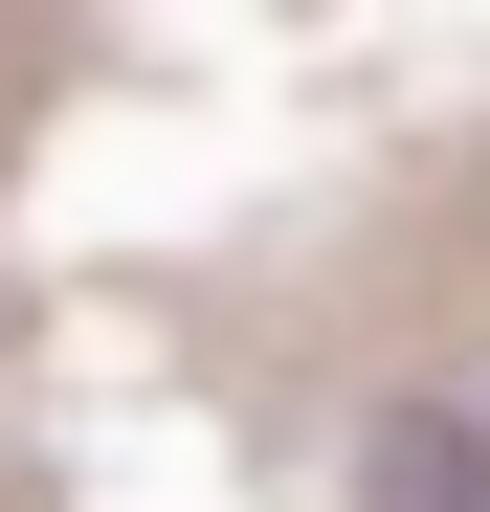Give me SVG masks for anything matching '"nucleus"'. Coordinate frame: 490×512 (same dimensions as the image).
<instances>
[{
    "mask_svg": "<svg viewBox=\"0 0 490 512\" xmlns=\"http://www.w3.org/2000/svg\"><path fill=\"white\" fill-rule=\"evenodd\" d=\"M357 512H490V423L468 401H379L357 423Z\"/></svg>",
    "mask_w": 490,
    "mask_h": 512,
    "instance_id": "nucleus-1",
    "label": "nucleus"
}]
</instances>
